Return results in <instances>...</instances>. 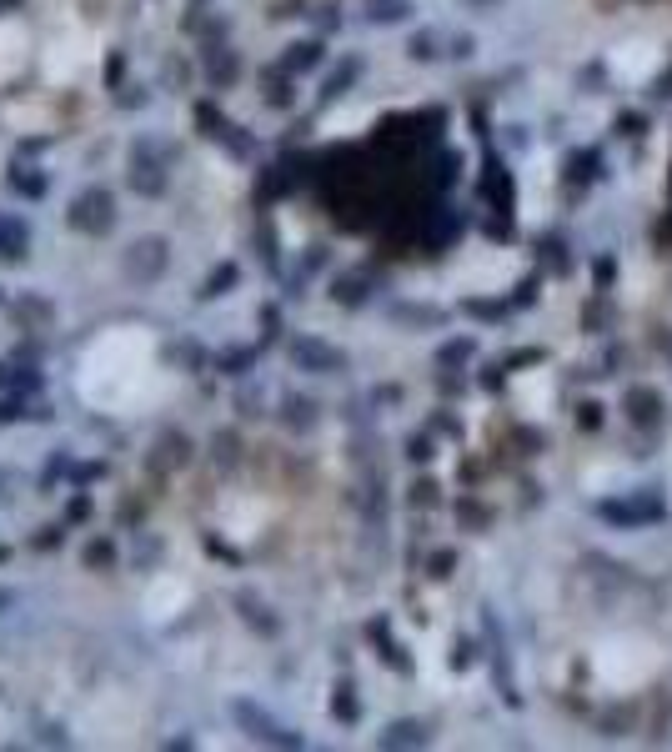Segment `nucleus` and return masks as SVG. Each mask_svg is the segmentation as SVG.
<instances>
[{"instance_id":"nucleus-1","label":"nucleus","mask_w":672,"mask_h":752,"mask_svg":"<svg viewBox=\"0 0 672 752\" xmlns=\"http://www.w3.org/2000/svg\"><path fill=\"white\" fill-rule=\"evenodd\" d=\"M191 116H196V131H201L206 141H216L231 161H251V156H256V136H251L246 126H236V121H231L216 101H196V111H191Z\"/></svg>"},{"instance_id":"nucleus-2","label":"nucleus","mask_w":672,"mask_h":752,"mask_svg":"<svg viewBox=\"0 0 672 752\" xmlns=\"http://www.w3.org/2000/svg\"><path fill=\"white\" fill-rule=\"evenodd\" d=\"M66 221H71V231H81V236H111V231H116V196H111L106 186H86V191L71 201Z\"/></svg>"},{"instance_id":"nucleus-3","label":"nucleus","mask_w":672,"mask_h":752,"mask_svg":"<svg viewBox=\"0 0 672 752\" xmlns=\"http://www.w3.org/2000/svg\"><path fill=\"white\" fill-rule=\"evenodd\" d=\"M166 266H171V241H166V236H141V241H131L126 256H121V271H126L136 286H156V281L166 276Z\"/></svg>"},{"instance_id":"nucleus-4","label":"nucleus","mask_w":672,"mask_h":752,"mask_svg":"<svg viewBox=\"0 0 672 752\" xmlns=\"http://www.w3.org/2000/svg\"><path fill=\"white\" fill-rule=\"evenodd\" d=\"M231 717L241 722V732L251 737V742H266V747H301V732H286L266 707H256V702H231Z\"/></svg>"},{"instance_id":"nucleus-5","label":"nucleus","mask_w":672,"mask_h":752,"mask_svg":"<svg viewBox=\"0 0 672 752\" xmlns=\"http://www.w3.org/2000/svg\"><path fill=\"white\" fill-rule=\"evenodd\" d=\"M201 76L216 86V91H231L241 81V56L226 46V41H206L201 46Z\"/></svg>"},{"instance_id":"nucleus-6","label":"nucleus","mask_w":672,"mask_h":752,"mask_svg":"<svg viewBox=\"0 0 672 752\" xmlns=\"http://www.w3.org/2000/svg\"><path fill=\"white\" fill-rule=\"evenodd\" d=\"M146 467H151L156 477L191 467V437H186V432H161L156 447H151V457H146Z\"/></svg>"},{"instance_id":"nucleus-7","label":"nucleus","mask_w":672,"mask_h":752,"mask_svg":"<svg viewBox=\"0 0 672 752\" xmlns=\"http://www.w3.org/2000/svg\"><path fill=\"white\" fill-rule=\"evenodd\" d=\"M166 171L171 166H161V161H146V156H131V171H126V186L136 191V196H146V201H161L166 196Z\"/></svg>"},{"instance_id":"nucleus-8","label":"nucleus","mask_w":672,"mask_h":752,"mask_svg":"<svg viewBox=\"0 0 672 752\" xmlns=\"http://www.w3.org/2000/svg\"><path fill=\"white\" fill-rule=\"evenodd\" d=\"M6 191H16L21 201H46L51 176H46L41 166H21V161H11V171H6Z\"/></svg>"},{"instance_id":"nucleus-9","label":"nucleus","mask_w":672,"mask_h":752,"mask_svg":"<svg viewBox=\"0 0 672 752\" xmlns=\"http://www.w3.org/2000/svg\"><path fill=\"white\" fill-rule=\"evenodd\" d=\"M291 361H296L301 371H331V366H342V351L321 346L316 336H296V341H291Z\"/></svg>"},{"instance_id":"nucleus-10","label":"nucleus","mask_w":672,"mask_h":752,"mask_svg":"<svg viewBox=\"0 0 672 752\" xmlns=\"http://www.w3.org/2000/svg\"><path fill=\"white\" fill-rule=\"evenodd\" d=\"M31 226L21 221V216H0V261H11V266H21L31 251Z\"/></svg>"},{"instance_id":"nucleus-11","label":"nucleus","mask_w":672,"mask_h":752,"mask_svg":"<svg viewBox=\"0 0 672 752\" xmlns=\"http://www.w3.org/2000/svg\"><path fill=\"white\" fill-rule=\"evenodd\" d=\"M236 607H241V622H246L251 632H261V637H276V632H281V622L271 617V607H266L261 597H251V592H236Z\"/></svg>"},{"instance_id":"nucleus-12","label":"nucleus","mask_w":672,"mask_h":752,"mask_svg":"<svg viewBox=\"0 0 672 752\" xmlns=\"http://www.w3.org/2000/svg\"><path fill=\"white\" fill-rule=\"evenodd\" d=\"M241 286V266L236 261H221L206 281H201V291H196V301H221V296H231Z\"/></svg>"},{"instance_id":"nucleus-13","label":"nucleus","mask_w":672,"mask_h":752,"mask_svg":"<svg viewBox=\"0 0 672 752\" xmlns=\"http://www.w3.org/2000/svg\"><path fill=\"white\" fill-rule=\"evenodd\" d=\"M161 356H166V361H176V366H186V371H206V366H211V351H206L201 341H191V336L166 341V346H161Z\"/></svg>"},{"instance_id":"nucleus-14","label":"nucleus","mask_w":672,"mask_h":752,"mask_svg":"<svg viewBox=\"0 0 672 752\" xmlns=\"http://www.w3.org/2000/svg\"><path fill=\"white\" fill-rule=\"evenodd\" d=\"M261 361V346H231V351H211L216 376H246Z\"/></svg>"},{"instance_id":"nucleus-15","label":"nucleus","mask_w":672,"mask_h":752,"mask_svg":"<svg viewBox=\"0 0 672 752\" xmlns=\"http://www.w3.org/2000/svg\"><path fill=\"white\" fill-rule=\"evenodd\" d=\"M316 61H321V46H316V41H296V46H286L281 71H286V76H301V71H311Z\"/></svg>"},{"instance_id":"nucleus-16","label":"nucleus","mask_w":672,"mask_h":752,"mask_svg":"<svg viewBox=\"0 0 672 752\" xmlns=\"http://www.w3.org/2000/svg\"><path fill=\"white\" fill-rule=\"evenodd\" d=\"M81 562L96 567V572H111V567H116V542H111V537H91V542L81 547Z\"/></svg>"},{"instance_id":"nucleus-17","label":"nucleus","mask_w":672,"mask_h":752,"mask_svg":"<svg viewBox=\"0 0 672 752\" xmlns=\"http://www.w3.org/2000/svg\"><path fill=\"white\" fill-rule=\"evenodd\" d=\"M131 156H146V161H161V166H171L181 151L171 146V141H156V136H141L136 146H131Z\"/></svg>"},{"instance_id":"nucleus-18","label":"nucleus","mask_w":672,"mask_h":752,"mask_svg":"<svg viewBox=\"0 0 672 752\" xmlns=\"http://www.w3.org/2000/svg\"><path fill=\"white\" fill-rule=\"evenodd\" d=\"M16 316H26V321H51L56 306H51L41 291H26V296H16Z\"/></svg>"},{"instance_id":"nucleus-19","label":"nucleus","mask_w":672,"mask_h":752,"mask_svg":"<svg viewBox=\"0 0 672 752\" xmlns=\"http://www.w3.org/2000/svg\"><path fill=\"white\" fill-rule=\"evenodd\" d=\"M211 457H216L221 467H236V457H241V437H236L231 427H221V432L211 437Z\"/></svg>"},{"instance_id":"nucleus-20","label":"nucleus","mask_w":672,"mask_h":752,"mask_svg":"<svg viewBox=\"0 0 672 752\" xmlns=\"http://www.w3.org/2000/svg\"><path fill=\"white\" fill-rule=\"evenodd\" d=\"M71 472H76V457H71V452H51V462L41 467V492H51V487H56L61 477H71Z\"/></svg>"},{"instance_id":"nucleus-21","label":"nucleus","mask_w":672,"mask_h":752,"mask_svg":"<svg viewBox=\"0 0 672 752\" xmlns=\"http://www.w3.org/2000/svg\"><path fill=\"white\" fill-rule=\"evenodd\" d=\"M46 387V376L36 371V366H11V392H21V397H36Z\"/></svg>"},{"instance_id":"nucleus-22","label":"nucleus","mask_w":672,"mask_h":752,"mask_svg":"<svg viewBox=\"0 0 672 752\" xmlns=\"http://www.w3.org/2000/svg\"><path fill=\"white\" fill-rule=\"evenodd\" d=\"M116 106H121V111H146V106H151V86H141V81H126V86L116 91Z\"/></svg>"},{"instance_id":"nucleus-23","label":"nucleus","mask_w":672,"mask_h":752,"mask_svg":"<svg viewBox=\"0 0 672 752\" xmlns=\"http://www.w3.org/2000/svg\"><path fill=\"white\" fill-rule=\"evenodd\" d=\"M201 547H206V557H216V562H226V567H241V562H246V557H241L226 537H216V532H206V537H201Z\"/></svg>"},{"instance_id":"nucleus-24","label":"nucleus","mask_w":672,"mask_h":752,"mask_svg":"<svg viewBox=\"0 0 672 752\" xmlns=\"http://www.w3.org/2000/svg\"><path fill=\"white\" fill-rule=\"evenodd\" d=\"M281 422H286L291 432H306V427H311V402H301V397H286V407H281Z\"/></svg>"},{"instance_id":"nucleus-25","label":"nucleus","mask_w":672,"mask_h":752,"mask_svg":"<svg viewBox=\"0 0 672 752\" xmlns=\"http://www.w3.org/2000/svg\"><path fill=\"white\" fill-rule=\"evenodd\" d=\"M66 527H71V522H51V527H41V532L31 537V547H36V552H61V547H66Z\"/></svg>"},{"instance_id":"nucleus-26","label":"nucleus","mask_w":672,"mask_h":752,"mask_svg":"<svg viewBox=\"0 0 672 752\" xmlns=\"http://www.w3.org/2000/svg\"><path fill=\"white\" fill-rule=\"evenodd\" d=\"M101 86H106V91H121V86H126V51H111V56H106Z\"/></svg>"},{"instance_id":"nucleus-27","label":"nucleus","mask_w":672,"mask_h":752,"mask_svg":"<svg viewBox=\"0 0 672 752\" xmlns=\"http://www.w3.org/2000/svg\"><path fill=\"white\" fill-rule=\"evenodd\" d=\"M191 76H196V71H191L186 61H176V56L161 66V81H166V86H176V91H186V86H191Z\"/></svg>"},{"instance_id":"nucleus-28","label":"nucleus","mask_w":672,"mask_h":752,"mask_svg":"<svg viewBox=\"0 0 672 752\" xmlns=\"http://www.w3.org/2000/svg\"><path fill=\"white\" fill-rule=\"evenodd\" d=\"M101 477H106V462H76L71 487H91V482H101Z\"/></svg>"},{"instance_id":"nucleus-29","label":"nucleus","mask_w":672,"mask_h":752,"mask_svg":"<svg viewBox=\"0 0 672 752\" xmlns=\"http://www.w3.org/2000/svg\"><path fill=\"white\" fill-rule=\"evenodd\" d=\"M66 522H91V497L76 487L71 492V502H66Z\"/></svg>"},{"instance_id":"nucleus-30","label":"nucleus","mask_w":672,"mask_h":752,"mask_svg":"<svg viewBox=\"0 0 672 752\" xmlns=\"http://www.w3.org/2000/svg\"><path fill=\"white\" fill-rule=\"evenodd\" d=\"M136 542H141V547H136V567H151V562L161 557V542L146 537V532H136Z\"/></svg>"},{"instance_id":"nucleus-31","label":"nucleus","mask_w":672,"mask_h":752,"mask_svg":"<svg viewBox=\"0 0 672 752\" xmlns=\"http://www.w3.org/2000/svg\"><path fill=\"white\" fill-rule=\"evenodd\" d=\"M331 712H336V717H347V722L357 717V702H352V687H342V692H336V697H331Z\"/></svg>"},{"instance_id":"nucleus-32","label":"nucleus","mask_w":672,"mask_h":752,"mask_svg":"<svg viewBox=\"0 0 672 752\" xmlns=\"http://www.w3.org/2000/svg\"><path fill=\"white\" fill-rule=\"evenodd\" d=\"M296 96H291V86L286 81H271V91H266V106H276V111H286Z\"/></svg>"},{"instance_id":"nucleus-33","label":"nucleus","mask_w":672,"mask_h":752,"mask_svg":"<svg viewBox=\"0 0 672 752\" xmlns=\"http://www.w3.org/2000/svg\"><path fill=\"white\" fill-rule=\"evenodd\" d=\"M46 146H56V136H31V141H21V146H16V156H41Z\"/></svg>"},{"instance_id":"nucleus-34","label":"nucleus","mask_w":672,"mask_h":752,"mask_svg":"<svg viewBox=\"0 0 672 752\" xmlns=\"http://www.w3.org/2000/svg\"><path fill=\"white\" fill-rule=\"evenodd\" d=\"M261 256H266V266H276V236H271L266 221H261Z\"/></svg>"},{"instance_id":"nucleus-35","label":"nucleus","mask_w":672,"mask_h":752,"mask_svg":"<svg viewBox=\"0 0 672 752\" xmlns=\"http://www.w3.org/2000/svg\"><path fill=\"white\" fill-rule=\"evenodd\" d=\"M261 326H266V341H271V336H276V326H281L276 306H261Z\"/></svg>"},{"instance_id":"nucleus-36","label":"nucleus","mask_w":672,"mask_h":752,"mask_svg":"<svg viewBox=\"0 0 672 752\" xmlns=\"http://www.w3.org/2000/svg\"><path fill=\"white\" fill-rule=\"evenodd\" d=\"M41 742H56V747H66L71 737H66V727L56 722V727H41Z\"/></svg>"},{"instance_id":"nucleus-37","label":"nucleus","mask_w":672,"mask_h":752,"mask_svg":"<svg viewBox=\"0 0 672 752\" xmlns=\"http://www.w3.org/2000/svg\"><path fill=\"white\" fill-rule=\"evenodd\" d=\"M121 522H126V527L141 522V502H121Z\"/></svg>"},{"instance_id":"nucleus-38","label":"nucleus","mask_w":672,"mask_h":752,"mask_svg":"<svg viewBox=\"0 0 672 752\" xmlns=\"http://www.w3.org/2000/svg\"><path fill=\"white\" fill-rule=\"evenodd\" d=\"M11 607H16V592H11V587H0V612H11Z\"/></svg>"},{"instance_id":"nucleus-39","label":"nucleus","mask_w":672,"mask_h":752,"mask_svg":"<svg viewBox=\"0 0 672 752\" xmlns=\"http://www.w3.org/2000/svg\"><path fill=\"white\" fill-rule=\"evenodd\" d=\"M21 6H26V0H0V16H16Z\"/></svg>"},{"instance_id":"nucleus-40","label":"nucleus","mask_w":672,"mask_h":752,"mask_svg":"<svg viewBox=\"0 0 672 752\" xmlns=\"http://www.w3.org/2000/svg\"><path fill=\"white\" fill-rule=\"evenodd\" d=\"M0 392H11V366L0 361Z\"/></svg>"},{"instance_id":"nucleus-41","label":"nucleus","mask_w":672,"mask_h":752,"mask_svg":"<svg viewBox=\"0 0 672 752\" xmlns=\"http://www.w3.org/2000/svg\"><path fill=\"white\" fill-rule=\"evenodd\" d=\"M0 562H11V547H0Z\"/></svg>"},{"instance_id":"nucleus-42","label":"nucleus","mask_w":672,"mask_h":752,"mask_svg":"<svg viewBox=\"0 0 672 752\" xmlns=\"http://www.w3.org/2000/svg\"><path fill=\"white\" fill-rule=\"evenodd\" d=\"M0 306H6V291H0Z\"/></svg>"}]
</instances>
